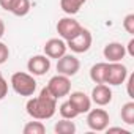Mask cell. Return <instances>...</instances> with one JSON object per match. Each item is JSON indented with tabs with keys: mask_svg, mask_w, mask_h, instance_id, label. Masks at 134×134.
I'll return each mask as SVG.
<instances>
[{
	"mask_svg": "<svg viewBox=\"0 0 134 134\" xmlns=\"http://www.w3.org/2000/svg\"><path fill=\"white\" fill-rule=\"evenodd\" d=\"M123 29L128 33L134 35V14H126L125 16V19H123Z\"/></svg>",
	"mask_w": 134,
	"mask_h": 134,
	"instance_id": "cell-21",
	"label": "cell"
},
{
	"mask_svg": "<svg viewBox=\"0 0 134 134\" xmlns=\"http://www.w3.org/2000/svg\"><path fill=\"white\" fill-rule=\"evenodd\" d=\"M96 106H107L112 101V90L106 84H96V87L92 90L90 98Z\"/></svg>",
	"mask_w": 134,
	"mask_h": 134,
	"instance_id": "cell-11",
	"label": "cell"
},
{
	"mask_svg": "<svg viewBox=\"0 0 134 134\" xmlns=\"http://www.w3.org/2000/svg\"><path fill=\"white\" fill-rule=\"evenodd\" d=\"M11 87L21 96H32L36 90V81L32 74L18 71L11 76Z\"/></svg>",
	"mask_w": 134,
	"mask_h": 134,
	"instance_id": "cell-2",
	"label": "cell"
},
{
	"mask_svg": "<svg viewBox=\"0 0 134 134\" xmlns=\"http://www.w3.org/2000/svg\"><path fill=\"white\" fill-rule=\"evenodd\" d=\"M27 70L32 76H44L51 70V58L47 55H33L27 62Z\"/></svg>",
	"mask_w": 134,
	"mask_h": 134,
	"instance_id": "cell-9",
	"label": "cell"
},
{
	"mask_svg": "<svg viewBox=\"0 0 134 134\" xmlns=\"http://www.w3.org/2000/svg\"><path fill=\"white\" fill-rule=\"evenodd\" d=\"M22 132L24 134H44L46 132V126L41 121H29L24 126Z\"/></svg>",
	"mask_w": 134,
	"mask_h": 134,
	"instance_id": "cell-20",
	"label": "cell"
},
{
	"mask_svg": "<svg viewBox=\"0 0 134 134\" xmlns=\"http://www.w3.org/2000/svg\"><path fill=\"white\" fill-rule=\"evenodd\" d=\"M29 11H30V0H16L10 13H13L18 18H22V16H27Z\"/></svg>",
	"mask_w": 134,
	"mask_h": 134,
	"instance_id": "cell-17",
	"label": "cell"
},
{
	"mask_svg": "<svg viewBox=\"0 0 134 134\" xmlns=\"http://www.w3.org/2000/svg\"><path fill=\"white\" fill-rule=\"evenodd\" d=\"M85 2L87 0H60V8L63 10V13L73 16V14L79 13V10L84 7Z\"/></svg>",
	"mask_w": 134,
	"mask_h": 134,
	"instance_id": "cell-15",
	"label": "cell"
},
{
	"mask_svg": "<svg viewBox=\"0 0 134 134\" xmlns=\"http://www.w3.org/2000/svg\"><path fill=\"white\" fill-rule=\"evenodd\" d=\"M58 112H60V115H62L63 118H68V120H73V118H76V117L79 115V114H77V110H76V107L71 104V101H70V99L60 104Z\"/></svg>",
	"mask_w": 134,
	"mask_h": 134,
	"instance_id": "cell-19",
	"label": "cell"
},
{
	"mask_svg": "<svg viewBox=\"0 0 134 134\" xmlns=\"http://www.w3.org/2000/svg\"><path fill=\"white\" fill-rule=\"evenodd\" d=\"M46 87L57 99L68 96L71 93V81L68 76H63V74H57V76L51 77V81L47 82Z\"/></svg>",
	"mask_w": 134,
	"mask_h": 134,
	"instance_id": "cell-3",
	"label": "cell"
},
{
	"mask_svg": "<svg viewBox=\"0 0 134 134\" xmlns=\"http://www.w3.org/2000/svg\"><path fill=\"white\" fill-rule=\"evenodd\" d=\"M128 77V68L120 62H107L106 71V84L109 85H121Z\"/></svg>",
	"mask_w": 134,
	"mask_h": 134,
	"instance_id": "cell-4",
	"label": "cell"
},
{
	"mask_svg": "<svg viewBox=\"0 0 134 134\" xmlns=\"http://www.w3.org/2000/svg\"><path fill=\"white\" fill-rule=\"evenodd\" d=\"M128 96L129 98H134V93H132V84H134V74L128 76Z\"/></svg>",
	"mask_w": 134,
	"mask_h": 134,
	"instance_id": "cell-25",
	"label": "cell"
},
{
	"mask_svg": "<svg viewBox=\"0 0 134 134\" xmlns=\"http://www.w3.org/2000/svg\"><path fill=\"white\" fill-rule=\"evenodd\" d=\"M66 41L62 38H51L44 44V55L49 58H60L62 55L66 54Z\"/></svg>",
	"mask_w": 134,
	"mask_h": 134,
	"instance_id": "cell-10",
	"label": "cell"
},
{
	"mask_svg": "<svg viewBox=\"0 0 134 134\" xmlns=\"http://www.w3.org/2000/svg\"><path fill=\"white\" fill-rule=\"evenodd\" d=\"M25 109L27 114L35 120H49L57 110V98L47 90V87H44L40 92V96L30 98L27 101Z\"/></svg>",
	"mask_w": 134,
	"mask_h": 134,
	"instance_id": "cell-1",
	"label": "cell"
},
{
	"mask_svg": "<svg viewBox=\"0 0 134 134\" xmlns=\"http://www.w3.org/2000/svg\"><path fill=\"white\" fill-rule=\"evenodd\" d=\"M120 117H121V120H123L126 125H129V126L134 125V103H132V101L123 104L121 112H120Z\"/></svg>",
	"mask_w": 134,
	"mask_h": 134,
	"instance_id": "cell-18",
	"label": "cell"
},
{
	"mask_svg": "<svg viewBox=\"0 0 134 134\" xmlns=\"http://www.w3.org/2000/svg\"><path fill=\"white\" fill-rule=\"evenodd\" d=\"M107 129V132L110 134V132H121V134H129V131H126V129H123V128H106Z\"/></svg>",
	"mask_w": 134,
	"mask_h": 134,
	"instance_id": "cell-27",
	"label": "cell"
},
{
	"mask_svg": "<svg viewBox=\"0 0 134 134\" xmlns=\"http://www.w3.org/2000/svg\"><path fill=\"white\" fill-rule=\"evenodd\" d=\"M8 93V82L3 79V76L0 74V101H2Z\"/></svg>",
	"mask_w": 134,
	"mask_h": 134,
	"instance_id": "cell-23",
	"label": "cell"
},
{
	"mask_svg": "<svg viewBox=\"0 0 134 134\" xmlns=\"http://www.w3.org/2000/svg\"><path fill=\"white\" fill-rule=\"evenodd\" d=\"M92 41H93V38H92L90 30H87V29L82 27V30L74 38L66 41V47H70L74 54H84V52H87L90 49Z\"/></svg>",
	"mask_w": 134,
	"mask_h": 134,
	"instance_id": "cell-5",
	"label": "cell"
},
{
	"mask_svg": "<svg viewBox=\"0 0 134 134\" xmlns=\"http://www.w3.org/2000/svg\"><path fill=\"white\" fill-rule=\"evenodd\" d=\"M8 57H10V49H8V46H7L5 43L0 41V65H3V63L8 60Z\"/></svg>",
	"mask_w": 134,
	"mask_h": 134,
	"instance_id": "cell-22",
	"label": "cell"
},
{
	"mask_svg": "<svg viewBox=\"0 0 134 134\" xmlns=\"http://www.w3.org/2000/svg\"><path fill=\"white\" fill-rule=\"evenodd\" d=\"M16 0H0V7H2L5 11H11V7L14 5Z\"/></svg>",
	"mask_w": 134,
	"mask_h": 134,
	"instance_id": "cell-24",
	"label": "cell"
},
{
	"mask_svg": "<svg viewBox=\"0 0 134 134\" xmlns=\"http://www.w3.org/2000/svg\"><path fill=\"white\" fill-rule=\"evenodd\" d=\"M54 131L57 134H74L76 132V125H74V121H71L68 118H62L60 121L55 123Z\"/></svg>",
	"mask_w": 134,
	"mask_h": 134,
	"instance_id": "cell-16",
	"label": "cell"
},
{
	"mask_svg": "<svg viewBox=\"0 0 134 134\" xmlns=\"http://www.w3.org/2000/svg\"><path fill=\"white\" fill-rule=\"evenodd\" d=\"M70 101L71 104L76 107L77 114H87L90 109H92V99L84 93V92H73L70 95Z\"/></svg>",
	"mask_w": 134,
	"mask_h": 134,
	"instance_id": "cell-13",
	"label": "cell"
},
{
	"mask_svg": "<svg viewBox=\"0 0 134 134\" xmlns=\"http://www.w3.org/2000/svg\"><path fill=\"white\" fill-rule=\"evenodd\" d=\"M57 60H58V62H57V71H58V74L68 76V77L77 74V71H79V68H81L79 58H76V57L71 55V54H65V55H62V57L57 58Z\"/></svg>",
	"mask_w": 134,
	"mask_h": 134,
	"instance_id": "cell-8",
	"label": "cell"
},
{
	"mask_svg": "<svg viewBox=\"0 0 134 134\" xmlns=\"http://www.w3.org/2000/svg\"><path fill=\"white\" fill-rule=\"evenodd\" d=\"M3 35H5V22L0 19V40L3 38Z\"/></svg>",
	"mask_w": 134,
	"mask_h": 134,
	"instance_id": "cell-28",
	"label": "cell"
},
{
	"mask_svg": "<svg viewBox=\"0 0 134 134\" xmlns=\"http://www.w3.org/2000/svg\"><path fill=\"white\" fill-rule=\"evenodd\" d=\"M87 114V125L92 131H106L110 118L104 109H90Z\"/></svg>",
	"mask_w": 134,
	"mask_h": 134,
	"instance_id": "cell-7",
	"label": "cell"
},
{
	"mask_svg": "<svg viewBox=\"0 0 134 134\" xmlns=\"http://www.w3.org/2000/svg\"><path fill=\"white\" fill-rule=\"evenodd\" d=\"M125 49H126V54L129 57H134V38L129 40V43H128V46H125Z\"/></svg>",
	"mask_w": 134,
	"mask_h": 134,
	"instance_id": "cell-26",
	"label": "cell"
},
{
	"mask_svg": "<svg viewBox=\"0 0 134 134\" xmlns=\"http://www.w3.org/2000/svg\"><path fill=\"white\" fill-rule=\"evenodd\" d=\"M103 54L107 62H121V58H125V55H126V49L121 43L114 41V43H107L104 46Z\"/></svg>",
	"mask_w": 134,
	"mask_h": 134,
	"instance_id": "cell-12",
	"label": "cell"
},
{
	"mask_svg": "<svg viewBox=\"0 0 134 134\" xmlns=\"http://www.w3.org/2000/svg\"><path fill=\"white\" fill-rule=\"evenodd\" d=\"M81 30H82V25L76 19H73V18H62L57 22V33L65 41L74 38Z\"/></svg>",
	"mask_w": 134,
	"mask_h": 134,
	"instance_id": "cell-6",
	"label": "cell"
},
{
	"mask_svg": "<svg viewBox=\"0 0 134 134\" xmlns=\"http://www.w3.org/2000/svg\"><path fill=\"white\" fill-rule=\"evenodd\" d=\"M106 71L107 63H95L90 68V79L95 84H106Z\"/></svg>",
	"mask_w": 134,
	"mask_h": 134,
	"instance_id": "cell-14",
	"label": "cell"
}]
</instances>
